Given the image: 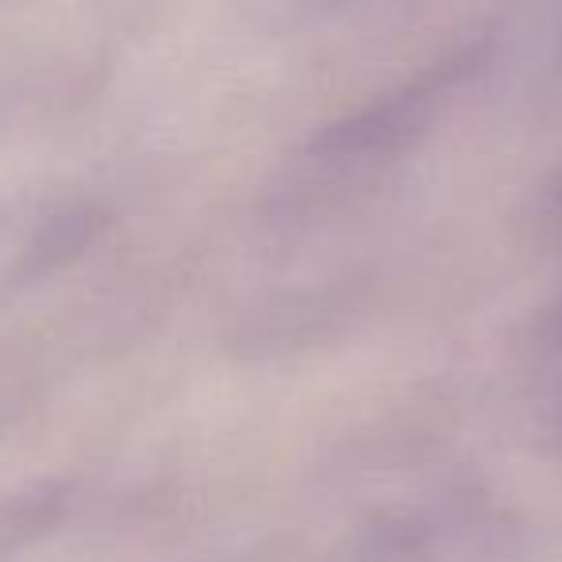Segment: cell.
I'll use <instances>...</instances> for the list:
<instances>
[{
  "mask_svg": "<svg viewBox=\"0 0 562 562\" xmlns=\"http://www.w3.org/2000/svg\"><path fill=\"white\" fill-rule=\"evenodd\" d=\"M477 50L467 47L459 55L443 58V63L428 66L416 74L413 81L397 86L393 93L370 101L367 109L351 112V116L336 120L313 139L308 155L321 166H336V170H362V166H378L397 158L405 147H413L431 120L439 116L451 93L477 70Z\"/></svg>",
  "mask_w": 562,
  "mask_h": 562,
  "instance_id": "cell-1",
  "label": "cell"
},
{
  "mask_svg": "<svg viewBox=\"0 0 562 562\" xmlns=\"http://www.w3.org/2000/svg\"><path fill=\"white\" fill-rule=\"evenodd\" d=\"M543 216H547V224L559 227V232H562V170H559V178H554L551 186H547Z\"/></svg>",
  "mask_w": 562,
  "mask_h": 562,
  "instance_id": "cell-2",
  "label": "cell"
}]
</instances>
